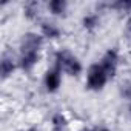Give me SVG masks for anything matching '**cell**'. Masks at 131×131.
Wrapping results in <instances>:
<instances>
[{"instance_id":"5bb4252c","label":"cell","mask_w":131,"mask_h":131,"mask_svg":"<svg viewBox=\"0 0 131 131\" xmlns=\"http://www.w3.org/2000/svg\"><path fill=\"white\" fill-rule=\"evenodd\" d=\"M129 113H131V100H129Z\"/></svg>"},{"instance_id":"9c48e42d","label":"cell","mask_w":131,"mask_h":131,"mask_svg":"<svg viewBox=\"0 0 131 131\" xmlns=\"http://www.w3.org/2000/svg\"><path fill=\"white\" fill-rule=\"evenodd\" d=\"M67 128V119L63 114L57 113L52 116V131H63Z\"/></svg>"},{"instance_id":"277c9868","label":"cell","mask_w":131,"mask_h":131,"mask_svg":"<svg viewBox=\"0 0 131 131\" xmlns=\"http://www.w3.org/2000/svg\"><path fill=\"white\" fill-rule=\"evenodd\" d=\"M100 65L103 67V70L106 71L110 79L114 77L116 73H117V67H119V52L116 49H108L103 54V57L100 60Z\"/></svg>"},{"instance_id":"6da1fadb","label":"cell","mask_w":131,"mask_h":131,"mask_svg":"<svg viewBox=\"0 0 131 131\" xmlns=\"http://www.w3.org/2000/svg\"><path fill=\"white\" fill-rule=\"evenodd\" d=\"M54 62H56L54 63L56 67L60 68L62 73H67L68 76H79L82 73V70H83L80 60L74 54H71L70 51H67V49H62V51L56 52Z\"/></svg>"},{"instance_id":"7c38bea8","label":"cell","mask_w":131,"mask_h":131,"mask_svg":"<svg viewBox=\"0 0 131 131\" xmlns=\"http://www.w3.org/2000/svg\"><path fill=\"white\" fill-rule=\"evenodd\" d=\"M85 131H111V129L106 128V126H94V128H90V129H85Z\"/></svg>"},{"instance_id":"8992f818","label":"cell","mask_w":131,"mask_h":131,"mask_svg":"<svg viewBox=\"0 0 131 131\" xmlns=\"http://www.w3.org/2000/svg\"><path fill=\"white\" fill-rule=\"evenodd\" d=\"M40 31H42V37H45V39H59L60 32H62L60 28L51 22H43L40 26Z\"/></svg>"},{"instance_id":"ba28073f","label":"cell","mask_w":131,"mask_h":131,"mask_svg":"<svg viewBox=\"0 0 131 131\" xmlns=\"http://www.w3.org/2000/svg\"><path fill=\"white\" fill-rule=\"evenodd\" d=\"M67 8H68V3L63 2V0H52V2L48 3V9L54 16H63Z\"/></svg>"},{"instance_id":"30bf717a","label":"cell","mask_w":131,"mask_h":131,"mask_svg":"<svg viewBox=\"0 0 131 131\" xmlns=\"http://www.w3.org/2000/svg\"><path fill=\"white\" fill-rule=\"evenodd\" d=\"M99 25V17L96 16V14H88V16H85L83 17V26L86 28V29H94L96 26Z\"/></svg>"},{"instance_id":"5b68a950","label":"cell","mask_w":131,"mask_h":131,"mask_svg":"<svg viewBox=\"0 0 131 131\" xmlns=\"http://www.w3.org/2000/svg\"><path fill=\"white\" fill-rule=\"evenodd\" d=\"M43 83H45V88H46L48 93H56L62 85V71H60V68H57L54 65L51 70H48L46 74H45Z\"/></svg>"},{"instance_id":"7a4b0ae2","label":"cell","mask_w":131,"mask_h":131,"mask_svg":"<svg viewBox=\"0 0 131 131\" xmlns=\"http://www.w3.org/2000/svg\"><path fill=\"white\" fill-rule=\"evenodd\" d=\"M108 79L110 77H108V74L103 70L102 65L100 63H93L88 68V73H86V86H88V90L99 91L106 85Z\"/></svg>"},{"instance_id":"3957f363","label":"cell","mask_w":131,"mask_h":131,"mask_svg":"<svg viewBox=\"0 0 131 131\" xmlns=\"http://www.w3.org/2000/svg\"><path fill=\"white\" fill-rule=\"evenodd\" d=\"M39 52L40 49H32V48H22L20 46V56L17 65L23 71H31L37 62H39Z\"/></svg>"},{"instance_id":"4fadbf2b","label":"cell","mask_w":131,"mask_h":131,"mask_svg":"<svg viewBox=\"0 0 131 131\" xmlns=\"http://www.w3.org/2000/svg\"><path fill=\"white\" fill-rule=\"evenodd\" d=\"M26 131H37L36 128H29V129H26Z\"/></svg>"},{"instance_id":"8fae6325","label":"cell","mask_w":131,"mask_h":131,"mask_svg":"<svg viewBox=\"0 0 131 131\" xmlns=\"http://www.w3.org/2000/svg\"><path fill=\"white\" fill-rule=\"evenodd\" d=\"M36 9H37V5L36 3H29V5H26V8H25V14L28 16V17H34L36 16Z\"/></svg>"},{"instance_id":"52a82bcc","label":"cell","mask_w":131,"mask_h":131,"mask_svg":"<svg viewBox=\"0 0 131 131\" xmlns=\"http://www.w3.org/2000/svg\"><path fill=\"white\" fill-rule=\"evenodd\" d=\"M16 70V62L13 60V57L9 56H3L2 59V77L3 80H6Z\"/></svg>"}]
</instances>
